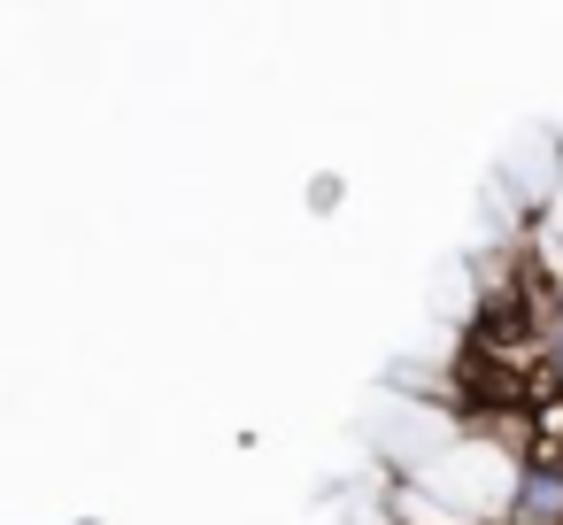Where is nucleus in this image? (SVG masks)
I'll use <instances>...</instances> for the list:
<instances>
[{
	"mask_svg": "<svg viewBox=\"0 0 563 525\" xmlns=\"http://www.w3.org/2000/svg\"><path fill=\"white\" fill-rule=\"evenodd\" d=\"M501 517H517V525H563V456L525 448V463L509 471Z\"/></svg>",
	"mask_w": 563,
	"mask_h": 525,
	"instance_id": "nucleus-1",
	"label": "nucleus"
}]
</instances>
